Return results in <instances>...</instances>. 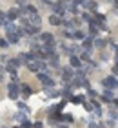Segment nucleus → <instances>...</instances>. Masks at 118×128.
<instances>
[{
    "label": "nucleus",
    "mask_w": 118,
    "mask_h": 128,
    "mask_svg": "<svg viewBox=\"0 0 118 128\" xmlns=\"http://www.w3.org/2000/svg\"><path fill=\"white\" fill-rule=\"evenodd\" d=\"M89 128H98V126H96V123H94V121H89Z\"/></svg>",
    "instance_id": "25"
},
{
    "label": "nucleus",
    "mask_w": 118,
    "mask_h": 128,
    "mask_svg": "<svg viewBox=\"0 0 118 128\" xmlns=\"http://www.w3.org/2000/svg\"><path fill=\"white\" fill-rule=\"evenodd\" d=\"M113 2H115V0H113Z\"/></svg>",
    "instance_id": "31"
},
{
    "label": "nucleus",
    "mask_w": 118,
    "mask_h": 128,
    "mask_svg": "<svg viewBox=\"0 0 118 128\" xmlns=\"http://www.w3.org/2000/svg\"><path fill=\"white\" fill-rule=\"evenodd\" d=\"M45 95L47 97H58V92L53 90V88H45Z\"/></svg>",
    "instance_id": "15"
},
{
    "label": "nucleus",
    "mask_w": 118,
    "mask_h": 128,
    "mask_svg": "<svg viewBox=\"0 0 118 128\" xmlns=\"http://www.w3.org/2000/svg\"><path fill=\"white\" fill-rule=\"evenodd\" d=\"M115 99H116V97H115V94H113L111 90H107V92L102 95V101H105V102H113Z\"/></svg>",
    "instance_id": "9"
},
{
    "label": "nucleus",
    "mask_w": 118,
    "mask_h": 128,
    "mask_svg": "<svg viewBox=\"0 0 118 128\" xmlns=\"http://www.w3.org/2000/svg\"><path fill=\"white\" fill-rule=\"evenodd\" d=\"M38 80L44 84V88H53V86H55V80H53L47 73H44V72H38Z\"/></svg>",
    "instance_id": "1"
},
{
    "label": "nucleus",
    "mask_w": 118,
    "mask_h": 128,
    "mask_svg": "<svg viewBox=\"0 0 118 128\" xmlns=\"http://www.w3.org/2000/svg\"><path fill=\"white\" fill-rule=\"evenodd\" d=\"M100 128H104V126H100Z\"/></svg>",
    "instance_id": "30"
},
{
    "label": "nucleus",
    "mask_w": 118,
    "mask_h": 128,
    "mask_svg": "<svg viewBox=\"0 0 118 128\" xmlns=\"http://www.w3.org/2000/svg\"><path fill=\"white\" fill-rule=\"evenodd\" d=\"M84 106H85V110H87V112H93V110H94L93 102H85V101H84Z\"/></svg>",
    "instance_id": "17"
},
{
    "label": "nucleus",
    "mask_w": 118,
    "mask_h": 128,
    "mask_svg": "<svg viewBox=\"0 0 118 128\" xmlns=\"http://www.w3.org/2000/svg\"><path fill=\"white\" fill-rule=\"evenodd\" d=\"M69 64H71L73 68H80V66H82V60H80L76 55H71V57H69Z\"/></svg>",
    "instance_id": "8"
},
{
    "label": "nucleus",
    "mask_w": 118,
    "mask_h": 128,
    "mask_svg": "<svg viewBox=\"0 0 118 128\" xmlns=\"http://www.w3.org/2000/svg\"><path fill=\"white\" fill-rule=\"evenodd\" d=\"M60 73H62V77H64V80H66V82H69V80L75 77V73H73V70H71V68H64V70H60Z\"/></svg>",
    "instance_id": "4"
},
{
    "label": "nucleus",
    "mask_w": 118,
    "mask_h": 128,
    "mask_svg": "<svg viewBox=\"0 0 118 128\" xmlns=\"http://www.w3.org/2000/svg\"><path fill=\"white\" fill-rule=\"evenodd\" d=\"M58 128H67V126H66V124H60V126H58Z\"/></svg>",
    "instance_id": "29"
},
{
    "label": "nucleus",
    "mask_w": 118,
    "mask_h": 128,
    "mask_svg": "<svg viewBox=\"0 0 118 128\" xmlns=\"http://www.w3.org/2000/svg\"><path fill=\"white\" fill-rule=\"evenodd\" d=\"M94 46H96V48H104L105 42H104V40H100V38H96V40H94Z\"/></svg>",
    "instance_id": "19"
},
{
    "label": "nucleus",
    "mask_w": 118,
    "mask_h": 128,
    "mask_svg": "<svg viewBox=\"0 0 118 128\" xmlns=\"http://www.w3.org/2000/svg\"><path fill=\"white\" fill-rule=\"evenodd\" d=\"M2 79H4V68L0 66V80H2Z\"/></svg>",
    "instance_id": "26"
},
{
    "label": "nucleus",
    "mask_w": 118,
    "mask_h": 128,
    "mask_svg": "<svg viewBox=\"0 0 118 128\" xmlns=\"http://www.w3.org/2000/svg\"><path fill=\"white\" fill-rule=\"evenodd\" d=\"M104 86L107 90H115L116 86H118V80H116V77L113 75V77H107V79H104Z\"/></svg>",
    "instance_id": "3"
},
{
    "label": "nucleus",
    "mask_w": 118,
    "mask_h": 128,
    "mask_svg": "<svg viewBox=\"0 0 118 128\" xmlns=\"http://www.w3.org/2000/svg\"><path fill=\"white\" fill-rule=\"evenodd\" d=\"M71 101H73L75 104H82V102L85 101V97L84 95H71Z\"/></svg>",
    "instance_id": "13"
},
{
    "label": "nucleus",
    "mask_w": 118,
    "mask_h": 128,
    "mask_svg": "<svg viewBox=\"0 0 118 128\" xmlns=\"http://www.w3.org/2000/svg\"><path fill=\"white\" fill-rule=\"evenodd\" d=\"M7 46V40H4V38H0V48H5Z\"/></svg>",
    "instance_id": "22"
},
{
    "label": "nucleus",
    "mask_w": 118,
    "mask_h": 128,
    "mask_svg": "<svg viewBox=\"0 0 118 128\" xmlns=\"http://www.w3.org/2000/svg\"><path fill=\"white\" fill-rule=\"evenodd\" d=\"M84 37H85V35L82 31H73V33H71V38H75V40H82Z\"/></svg>",
    "instance_id": "14"
},
{
    "label": "nucleus",
    "mask_w": 118,
    "mask_h": 128,
    "mask_svg": "<svg viewBox=\"0 0 118 128\" xmlns=\"http://www.w3.org/2000/svg\"><path fill=\"white\" fill-rule=\"evenodd\" d=\"M49 24H51V26H60V24H62V16L51 15V16H49Z\"/></svg>",
    "instance_id": "10"
},
{
    "label": "nucleus",
    "mask_w": 118,
    "mask_h": 128,
    "mask_svg": "<svg viewBox=\"0 0 118 128\" xmlns=\"http://www.w3.org/2000/svg\"><path fill=\"white\" fill-rule=\"evenodd\" d=\"M116 73H118V66L115 64V68H113V75H115V77H116Z\"/></svg>",
    "instance_id": "27"
},
{
    "label": "nucleus",
    "mask_w": 118,
    "mask_h": 128,
    "mask_svg": "<svg viewBox=\"0 0 118 128\" xmlns=\"http://www.w3.org/2000/svg\"><path fill=\"white\" fill-rule=\"evenodd\" d=\"M20 92H22V94H24V95H26V97L33 94V90H31V86H27V84H22V86H20Z\"/></svg>",
    "instance_id": "12"
},
{
    "label": "nucleus",
    "mask_w": 118,
    "mask_h": 128,
    "mask_svg": "<svg viewBox=\"0 0 118 128\" xmlns=\"http://www.w3.org/2000/svg\"><path fill=\"white\" fill-rule=\"evenodd\" d=\"M62 121H66V123H73V117H71V115H62Z\"/></svg>",
    "instance_id": "20"
},
{
    "label": "nucleus",
    "mask_w": 118,
    "mask_h": 128,
    "mask_svg": "<svg viewBox=\"0 0 118 128\" xmlns=\"http://www.w3.org/2000/svg\"><path fill=\"white\" fill-rule=\"evenodd\" d=\"M5 20H7V18H5V13H2V11H0V26H4Z\"/></svg>",
    "instance_id": "21"
},
{
    "label": "nucleus",
    "mask_w": 118,
    "mask_h": 128,
    "mask_svg": "<svg viewBox=\"0 0 118 128\" xmlns=\"http://www.w3.org/2000/svg\"><path fill=\"white\" fill-rule=\"evenodd\" d=\"M89 95H91L93 99H96V95H98V94H96V92H94V90H89Z\"/></svg>",
    "instance_id": "23"
},
{
    "label": "nucleus",
    "mask_w": 118,
    "mask_h": 128,
    "mask_svg": "<svg viewBox=\"0 0 118 128\" xmlns=\"http://www.w3.org/2000/svg\"><path fill=\"white\" fill-rule=\"evenodd\" d=\"M42 126H44V124L40 123V121H38V123H35V124H33V128H42Z\"/></svg>",
    "instance_id": "24"
},
{
    "label": "nucleus",
    "mask_w": 118,
    "mask_h": 128,
    "mask_svg": "<svg viewBox=\"0 0 118 128\" xmlns=\"http://www.w3.org/2000/svg\"><path fill=\"white\" fill-rule=\"evenodd\" d=\"M5 18L7 20H13L15 22V18H18V9H11L7 15H5Z\"/></svg>",
    "instance_id": "11"
},
{
    "label": "nucleus",
    "mask_w": 118,
    "mask_h": 128,
    "mask_svg": "<svg viewBox=\"0 0 118 128\" xmlns=\"http://www.w3.org/2000/svg\"><path fill=\"white\" fill-rule=\"evenodd\" d=\"M7 92H9V97H11V99H18L20 84H18V82H11V84L7 86Z\"/></svg>",
    "instance_id": "2"
},
{
    "label": "nucleus",
    "mask_w": 118,
    "mask_h": 128,
    "mask_svg": "<svg viewBox=\"0 0 118 128\" xmlns=\"http://www.w3.org/2000/svg\"><path fill=\"white\" fill-rule=\"evenodd\" d=\"M18 40H20L18 33H7V44H16Z\"/></svg>",
    "instance_id": "7"
},
{
    "label": "nucleus",
    "mask_w": 118,
    "mask_h": 128,
    "mask_svg": "<svg viewBox=\"0 0 118 128\" xmlns=\"http://www.w3.org/2000/svg\"><path fill=\"white\" fill-rule=\"evenodd\" d=\"M20 128H33V124L29 123V121L26 119V121H22V124H20Z\"/></svg>",
    "instance_id": "18"
},
{
    "label": "nucleus",
    "mask_w": 118,
    "mask_h": 128,
    "mask_svg": "<svg viewBox=\"0 0 118 128\" xmlns=\"http://www.w3.org/2000/svg\"><path fill=\"white\" fill-rule=\"evenodd\" d=\"M82 18H84L85 22H91V20H93V16H91V13H87V11H85V13L82 15Z\"/></svg>",
    "instance_id": "16"
},
{
    "label": "nucleus",
    "mask_w": 118,
    "mask_h": 128,
    "mask_svg": "<svg viewBox=\"0 0 118 128\" xmlns=\"http://www.w3.org/2000/svg\"><path fill=\"white\" fill-rule=\"evenodd\" d=\"M18 66H20V60H18V59H11L5 68H7L9 72H16V68H18Z\"/></svg>",
    "instance_id": "6"
},
{
    "label": "nucleus",
    "mask_w": 118,
    "mask_h": 128,
    "mask_svg": "<svg viewBox=\"0 0 118 128\" xmlns=\"http://www.w3.org/2000/svg\"><path fill=\"white\" fill-rule=\"evenodd\" d=\"M84 8L87 11H91V13H94V11L98 9V4L94 2V0H84Z\"/></svg>",
    "instance_id": "5"
},
{
    "label": "nucleus",
    "mask_w": 118,
    "mask_h": 128,
    "mask_svg": "<svg viewBox=\"0 0 118 128\" xmlns=\"http://www.w3.org/2000/svg\"><path fill=\"white\" fill-rule=\"evenodd\" d=\"M16 2H18V4H22V6H26V4L29 2V0H16Z\"/></svg>",
    "instance_id": "28"
}]
</instances>
